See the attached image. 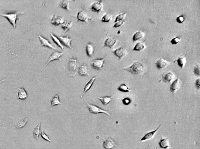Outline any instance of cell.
I'll return each mask as SVG.
<instances>
[{
    "instance_id": "14",
    "label": "cell",
    "mask_w": 200,
    "mask_h": 149,
    "mask_svg": "<svg viewBox=\"0 0 200 149\" xmlns=\"http://www.w3.org/2000/svg\"><path fill=\"white\" fill-rule=\"evenodd\" d=\"M156 66L159 70H162L170 65V63L166 60L161 58L159 59L155 63Z\"/></svg>"
},
{
    "instance_id": "25",
    "label": "cell",
    "mask_w": 200,
    "mask_h": 149,
    "mask_svg": "<svg viewBox=\"0 0 200 149\" xmlns=\"http://www.w3.org/2000/svg\"><path fill=\"white\" fill-rule=\"evenodd\" d=\"M41 123L34 127L33 130V137L36 140H38L40 134Z\"/></svg>"
},
{
    "instance_id": "27",
    "label": "cell",
    "mask_w": 200,
    "mask_h": 149,
    "mask_svg": "<svg viewBox=\"0 0 200 149\" xmlns=\"http://www.w3.org/2000/svg\"><path fill=\"white\" fill-rule=\"evenodd\" d=\"M29 120L28 117H26L21 120L17 123L16 125V127L18 129H21L23 128L26 125Z\"/></svg>"
},
{
    "instance_id": "20",
    "label": "cell",
    "mask_w": 200,
    "mask_h": 149,
    "mask_svg": "<svg viewBox=\"0 0 200 149\" xmlns=\"http://www.w3.org/2000/svg\"><path fill=\"white\" fill-rule=\"evenodd\" d=\"M117 43V41L114 38L108 37L104 43V47H109L113 49Z\"/></svg>"
},
{
    "instance_id": "15",
    "label": "cell",
    "mask_w": 200,
    "mask_h": 149,
    "mask_svg": "<svg viewBox=\"0 0 200 149\" xmlns=\"http://www.w3.org/2000/svg\"><path fill=\"white\" fill-rule=\"evenodd\" d=\"M78 66L77 59H71L68 64V68L70 72H76Z\"/></svg>"
},
{
    "instance_id": "47",
    "label": "cell",
    "mask_w": 200,
    "mask_h": 149,
    "mask_svg": "<svg viewBox=\"0 0 200 149\" xmlns=\"http://www.w3.org/2000/svg\"></svg>"
},
{
    "instance_id": "5",
    "label": "cell",
    "mask_w": 200,
    "mask_h": 149,
    "mask_svg": "<svg viewBox=\"0 0 200 149\" xmlns=\"http://www.w3.org/2000/svg\"><path fill=\"white\" fill-rule=\"evenodd\" d=\"M64 55L63 53L59 52L58 51H54L52 54L48 58V61L45 64V66H46L48 63L51 61H54V60H59L60 61H61V58Z\"/></svg>"
},
{
    "instance_id": "33",
    "label": "cell",
    "mask_w": 200,
    "mask_h": 149,
    "mask_svg": "<svg viewBox=\"0 0 200 149\" xmlns=\"http://www.w3.org/2000/svg\"><path fill=\"white\" fill-rule=\"evenodd\" d=\"M69 1H63L61 2L59 4V6L61 8L67 11H69L70 10V8L69 7Z\"/></svg>"
},
{
    "instance_id": "36",
    "label": "cell",
    "mask_w": 200,
    "mask_h": 149,
    "mask_svg": "<svg viewBox=\"0 0 200 149\" xmlns=\"http://www.w3.org/2000/svg\"><path fill=\"white\" fill-rule=\"evenodd\" d=\"M126 13H123L121 14L118 15L115 18L114 23L117 22L118 21H123V20H124V18H125V17H126Z\"/></svg>"
},
{
    "instance_id": "28",
    "label": "cell",
    "mask_w": 200,
    "mask_h": 149,
    "mask_svg": "<svg viewBox=\"0 0 200 149\" xmlns=\"http://www.w3.org/2000/svg\"><path fill=\"white\" fill-rule=\"evenodd\" d=\"M178 63V65L181 69H182L184 67L186 63H187V60H186V57H183V56H180L177 60H176Z\"/></svg>"
},
{
    "instance_id": "31",
    "label": "cell",
    "mask_w": 200,
    "mask_h": 149,
    "mask_svg": "<svg viewBox=\"0 0 200 149\" xmlns=\"http://www.w3.org/2000/svg\"><path fill=\"white\" fill-rule=\"evenodd\" d=\"M119 91L124 92H129L131 91V89L129 88L127 85L125 84H123L120 85L117 88Z\"/></svg>"
},
{
    "instance_id": "16",
    "label": "cell",
    "mask_w": 200,
    "mask_h": 149,
    "mask_svg": "<svg viewBox=\"0 0 200 149\" xmlns=\"http://www.w3.org/2000/svg\"><path fill=\"white\" fill-rule=\"evenodd\" d=\"M18 90V98L20 100H24L28 99V95L24 87L18 88V87H15Z\"/></svg>"
},
{
    "instance_id": "41",
    "label": "cell",
    "mask_w": 200,
    "mask_h": 149,
    "mask_svg": "<svg viewBox=\"0 0 200 149\" xmlns=\"http://www.w3.org/2000/svg\"><path fill=\"white\" fill-rule=\"evenodd\" d=\"M122 102L124 105L127 106L129 105L131 103V100L129 98L127 97V98H124L122 99Z\"/></svg>"
},
{
    "instance_id": "11",
    "label": "cell",
    "mask_w": 200,
    "mask_h": 149,
    "mask_svg": "<svg viewBox=\"0 0 200 149\" xmlns=\"http://www.w3.org/2000/svg\"><path fill=\"white\" fill-rule=\"evenodd\" d=\"M103 147L105 149H112L116 146L115 141L111 138H108L104 141Z\"/></svg>"
},
{
    "instance_id": "17",
    "label": "cell",
    "mask_w": 200,
    "mask_h": 149,
    "mask_svg": "<svg viewBox=\"0 0 200 149\" xmlns=\"http://www.w3.org/2000/svg\"><path fill=\"white\" fill-rule=\"evenodd\" d=\"M159 145L161 148L162 149H167L170 146L169 140L168 138H164L161 136L160 140L158 143Z\"/></svg>"
},
{
    "instance_id": "10",
    "label": "cell",
    "mask_w": 200,
    "mask_h": 149,
    "mask_svg": "<svg viewBox=\"0 0 200 149\" xmlns=\"http://www.w3.org/2000/svg\"><path fill=\"white\" fill-rule=\"evenodd\" d=\"M104 61V58L95 59L92 63V67L96 70H100L103 67Z\"/></svg>"
},
{
    "instance_id": "2",
    "label": "cell",
    "mask_w": 200,
    "mask_h": 149,
    "mask_svg": "<svg viewBox=\"0 0 200 149\" xmlns=\"http://www.w3.org/2000/svg\"><path fill=\"white\" fill-rule=\"evenodd\" d=\"M143 65L139 62H135L131 66L125 68L124 71L131 73L133 74H138L142 73L144 70Z\"/></svg>"
},
{
    "instance_id": "46",
    "label": "cell",
    "mask_w": 200,
    "mask_h": 149,
    "mask_svg": "<svg viewBox=\"0 0 200 149\" xmlns=\"http://www.w3.org/2000/svg\"><path fill=\"white\" fill-rule=\"evenodd\" d=\"M2 125V123H0V126H1V125Z\"/></svg>"
},
{
    "instance_id": "7",
    "label": "cell",
    "mask_w": 200,
    "mask_h": 149,
    "mask_svg": "<svg viewBox=\"0 0 200 149\" xmlns=\"http://www.w3.org/2000/svg\"><path fill=\"white\" fill-rule=\"evenodd\" d=\"M113 52V54L119 58V60H120L126 55L127 51L125 47H121L114 50Z\"/></svg>"
},
{
    "instance_id": "8",
    "label": "cell",
    "mask_w": 200,
    "mask_h": 149,
    "mask_svg": "<svg viewBox=\"0 0 200 149\" xmlns=\"http://www.w3.org/2000/svg\"><path fill=\"white\" fill-rule=\"evenodd\" d=\"M103 5L102 1H97L93 3L91 6V10L94 12L99 13L102 11Z\"/></svg>"
},
{
    "instance_id": "42",
    "label": "cell",
    "mask_w": 200,
    "mask_h": 149,
    "mask_svg": "<svg viewBox=\"0 0 200 149\" xmlns=\"http://www.w3.org/2000/svg\"><path fill=\"white\" fill-rule=\"evenodd\" d=\"M125 21L123 20V21H118L117 22H116L115 23V24L114 25H113V27L116 28L122 26L125 23Z\"/></svg>"
},
{
    "instance_id": "22",
    "label": "cell",
    "mask_w": 200,
    "mask_h": 149,
    "mask_svg": "<svg viewBox=\"0 0 200 149\" xmlns=\"http://www.w3.org/2000/svg\"><path fill=\"white\" fill-rule=\"evenodd\" d=\"M95 46L92 43H90L86 45V51L88 57H92L94 51Z\"/></svg>"
},
{
    "instance_id": "4",
    "label": "cell",
    "mask_w": 200,
    "mask_h": 149,
    "mask_svg": "<svg viewBox=\"0 0 200 149\" xmlns=\"http://www.w3.org/2000/svg\"><path fill=\"white\" fill-rule=\"evenodd\" d=\"M180 85H181V82L180 81L179 77L176 78L171 84L170 86V90L173 96L174 95L175 93L180 88Z\"/></svg>"
},
{
    "instance_id": "12",
    "label": "cell",
    "mask_w": 200,
    "mask_h": 149,
    "mask_svg": "<svg viewBox=\"0 0 200 149\" xmlns=\"http://www.w3.org/2000/svg\"><path fill=\"white\" fill-rule=\"evenodd\" d=\"M38 37L40 41L41 42V46L47 47L51 49L55 50L57 49L51 44L49 41L47 39L45 38L41 35H38Z\"/></svg>"
},
{
    "instance_id": "3",
    "label": "cell",
    "mask_w": 200,
    "mask_h": 149,
    "mask_svg": "<svg viewBox=\"0 0 200 149\" xmlns=\"http://www.w3.org/2000/svg\"><path fill=\"white\" fill-rule=\"evenodd\" d=\"M87 106L90 113L96 114L101 113H104V114L108 115V116L111 117L110 113H109L108 111L105 110L97 106L91 104L87 103Z\"/></svg>"
},
{
    "instance_id": "1",
    "label": "cell",
    "mask_w": 200,
    "mask_h": 149,
    "mask_svg": "<svg viewBox=\"0 0 200 149\" xmlns=\"http://www.w3.org/2000/svg\"><path fill=\"white\" fill-rule=\"evenodd\" d=\"M24 12H21L18 11L13 12L7 13L6 14L0 13V16L4 17L7 19L9 22L10 23L14 29H15L17 26V21L18 19V16L19 15H23Z\"/></svg>"
},
{
    "instance_id": "44",
    "label": "cell",
    "mask_w": 200,
    "mask_h": 149,
    "mask_svg": "<svg viewBox=\"0 0 200 149\" xmlns=\"http://www.w3.org/2000/svg\"><path fill=\"white\" fill-rule=\"evenodd\" d=\"M6 80V79H4L0 81V84H1L2 82H4Z\"/></svg>"
},
{
    "instance_id": "9",
    "label": "cell",
    "mask_w": 200,
    "mask_h": 149,
    "mask_svg": "<svg viewBox=\"0 0 200 149\" xmlns=\"http://www.w3.org/2000/svg\"><path fill=\"white\" fill-rule=\"evenodd\" d=\"M161 126H162V125H160V126L158 127V128L156 129L155 130L147 133L145 135V136L141 138V142H144V141L152 140V138H154L157 132L160 129Z\"/></svg>"
},
{
    "instance_id": "13",
    "label": "cell",
    "mask_w": 200,
    "mask_h": 149,
    "mask_svg": "<svg viewBox=\"0 0 200 149\" xmlns=\"http://www.w3.org/2000/svg\"><path fill=\"white\" fill-rule=\"evenodd\" d=\"M60 42L62 44L63 46H66L68 48L72 49V46H71V41L72 39L70 38L69 36L67 35L65 37H60L58 38Z\"/></svg>"
},
{
    "instance_id": "34",
    "label": "cell",
    "mask_w": 200,
    "mask_h": 149,
    "mask_svg": "<svg viewBox=\"0 0 200 149\" xmlns=\"http://www.w3.org/2000/svg\"><path fill=\"white\" fill-rule=\"evenodd\" d=\"M145 47L144 44L141 43H138L136 44L135 46L133 49L134 51H140Z\"/></svg>"
},
{
    "instance_id": "29",
    "label": "cell",
    "mask_w": 200,
    "mask_h": 149,
    "mask_svg": "<svg viewBox=\"0 0 200 149\" xmlns=\"http://www.w3.org/2000/svg\"><path fill=\"white\" fill-rule=\"evenodd\" d=\"M51 104L52 107L55 106L60 105L62 104L61 102L59 101V95L58 94H57L53 97L50 100Z\"/></svg>"
},
{
    "instance_id": "26",
    "label": "cell",
    "mask_w": 200,
    "mask_h": 149,
    "mask_svg": "<svg viewBox=\"0 0 200 149\" xmlns=\"http://www.w3.org/2000/svg\"><path fill=\"white\" fill-rule=\"evenodd\" d=\"M144 33L141 31H137L133 37V42L137 41L142 39L144 37Z\"/></svg>"
},
{
    "instance_id": "23",
    "label": "cell",
    "mask_w": 200,
    "mask_h": 149,
    "mask_svg": "<svg viewBox=\"0 0 200 149\" xmlns=\"http://www.w3.org/2000/svg\"><path fill=\"white\" fill-rule=\"evenodd\" d=\"M64 21L63 17L55 15L52 19L51 24L54 25L58 26L59 25L62 24Z\"/></svg>"
},
{
    "instance_id": "39",
    "label": "cell",
    "mask_w": 200,
    "mask_h": 149,
    "mask_svg": "<svg viewBox=\"0 0 200 149\" xmlns=\"http://www.w3.org/2000/svg\"><path fill=\"white\" fill-rule=\"evenodd\" d=\"M185 20V16L184 15L179 16L176 19L177 22L180 24L183 23Z\"/></svg>"
},
{
    "instance_id": "45",
    "label": "cell",
    "mask_w": 200,
    "mask_h": 149,
    "mask_svg": "<svg viewBox=\"0 0 200 149\" xmlns=\"http://www.w3.org/2000/svg\"><path fill=\"white\" fill-rule=\"evenodd\" d=\"M121 33V31H118L117 34H119V35L120 34V33Z\"/></svg>"
},
{
    "instance_id": "35",
    "label": "cell",
    "mask_w": 200,
    "mask_h": 149,
    "mask_svg": "<svg viewBox=\"0 0 200 149\" xmlns=\"http://www.w3.org/2000/svg\"><path fill=\"white\" fill-rule=\"evenodd\" d=\"M113 16L110 13H107L104 15L102 18L101 21L102 22L109 23L112 20Z\"/></svg>"
},
{
    "instance_id": "19",
    "label": "cell",
    "mask_w": 200,
    "mask_h": 149,
    "mask_svg": "<svg viewBox=\"0 0 200 149\" xmlns=\"http://www.w3.org/2000/svg\"><path fill=\"white\" fill-rule=\"evenodd\" d=\"M162 76L163 81L165 83H168L171 82L175 77L174 74L171 72H169L165 74H162Z\"/></svg>"
},
{
    "instance_id": "21",
    "label": "cell",
    "mask_w": 200,
    "mask_h": 149,
    "mask_svg": "<svg viewBox=\"0 0 200 149\" xmlns=\"http://www.w3.org/2000/svg\"><path fill=\"white\" fill-rule=\"evenodd\" d=\"M97 78V76H95V77H93L88 82V83L85 85V87H84V91L82 94L81 96L80 97L81 98H83V96L90 89V88H91L95 80Z\"/></svg>"
},
{
    "instance_id": "32",
    "label": "cell",
    "mask_w": 200,
    "mask_h": 149,
    "mask_svg": "<svg viewBox=\"0 0 200 149\" xmlns=\"http://www.w3.org/2000/svg\"><path fill=\"white\" fill-rule=\"evenodd\" d=\"M112 98H113V96H106L104 97H99V99L104 105H106L111 102Z\"/></svg>"
},
{
    "instance_id": "30",
    "label": "cell",
    "mask_w": 200,
    "mask_h": 149,
    "mask_svg": "<svg viewBox=\"0 0 200 149\" xmlns=\"http://www.w3.org/2000/svg\"><path fill=\"white\" fill-rule=\"evenodd\" d=\"M50 35L54 43L57 44L58 47H60L61 49L63 50L64 49L63 46L62 44L59 40V38L57 37L56 35H54L52 33H51Z\"/></svg>"
},
{
    "instance_id": "37",
    "label": "cell",
    "mask_w": 200,
    "mask_h": 149,
    "mask_svg": "<svg viewBox=\"0 0 200 149\" xmlns=\"http://www.w3.org/2000/svg\"><path fill=\"white\" fill-rule=\"evenodd\" d=\"M200 65L198 64H196L194 67L193 69V72L196 76H199L200 75Z\"/></svg>"
},
{
    "instance_id": "40",
    "label": "cell",
    "mask_w": 200,
    "mask_h": 149,
    "mask_svg": "<svg viewBox=\"0 0 200 149\" xmlns=\"http://www.w3.org/2000/svg\"><path fill=\"white\" fill-rule=\"evenodd\" d=\"M40 135L41 137H42V138H43L44 140H46V141H48V142H51V140L50 139L49 137L45 133L44 131L42 130V131L41 132Z\"/></svg>"
},
{
    "instance_id": "24",
    "label": "cell",
    "mask_w": 200,
    "mask_h": 149,
    "mask_svg": "<svg viewBox=\"0 0 200 149\" xmlns=\"http://www.w3.org/2000/svg\"><path fill=\"white\" fill-rule=\"evenodd\" d=\"M73 21H69L65 20L61 24V27L63 29L64 33H65L69 31L72 26Z\"/></svg>"
},
{
    "instance_id": "18",
    "label": "cell",
    "mask_w": 200,
    "mask_h": 149,
    "mask_svg": "<svg viewBox=\"0 0 200 149\" xmlns=\"http://www.w3.org/2000/svg\"><path fill=\"white\" fill-rule=\"evenodd\" d=\"M78 73L81 76H88L89 70L86 64H84L79 67L78 69Z\"/></svg>"
},
{
    "instance_id": "6",
    "label": "cell",
    "mask_w": 200,
    "mask_h": 149,
    "mask_svg": "<svg viewBox=\"0 0 200 149\" xmlns=\"http://www.w3.org/2000/svg\"><path fill=\"white\" fill-rule=\"evenodd\" d=\"M77 19L78 21L85 22L88 23V20L89 19L91 21H92L93 18L89 17L85 11H81L78 13Z\"/></svg>"
},
{
    "instance_id": "43",
    "label": "cell",
    "mask_w": 200,
    "mask_h": 149,
    "mask_svg": "<svg viewBox=\"0 0 200 149\" xmlns=\"http://www.w3.org/2000/svg\"><path fill=\"white\" fill-rule=\"evenodd\" d=\"M195 86H196V88L197 89L199 90L200 89V78L196 80V82H195Z\"/></svg>"
},
{
    "instance_id": "38",
    "label": "cell",
    "mask_w": 200,
    "mask_h": 149,
    "mask_svg": "<svg viewBox=\"0 0 200 149\" xmlns=\"http://www.w3.org/2000/svg\"><path fill=\"white\" fill-rule=\"evenodd\" d=\"M181 39L180 37H176L170 41V43L172 45H176L180 42Z\"/></svg>"
}]
</instances>
